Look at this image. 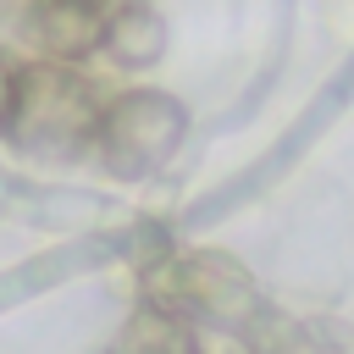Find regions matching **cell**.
<instances>
[{
    "instance_id": "obj_1",
    "label": "cell",
    "mask_w": 354,
    "mask_h": 354,
    "mask_svg": "<svg viewBox=\"0 0 354 354\" xmlns=\"http://www.w3.org/2000/svg\"><path fill=\"white\" fill-rule=\"evenodd\" d=\"M100 111H105V94L94 77L61 61H28L17 66V100H11L6 138L28 160H50V166L83 160L94 149Z\"/></svg>"
},
{
    "instance_id": "obj_2",
    "label": "cell",
    "mask_w": 354,
    "mask_h": 354,
    "mask_svg": "<svg viewBox=\"0 0 354 354\" xmlns=\"http://www.w3.org/2000/svg\"><path fill=\"white\" fill-rule=\"evenodd\" d=\"M183 138H188V105L177 94H166V88H122V94L105 100L88 155L111 177L144 183V177L171 166Z\"/></svg>"
},
{
    "instance_id": "obj_3",
    "label": "cell",
    "mask_w": 354,
    "mask_h": 354,
    "mask_svg": "<svg viewBox=\"0 0 354 354\" xmlns=\"http://www.w3.org/2000/svg\"><path fill=\"white\" fill-rule=\"evenodd\" d=\"M144 299L166 304L188 321H238L249 326L260 315V288L243 260L227 249H177L144 271Z\"/></svg>"
},
{
    "instance_id": "obj_4",
    "label": "cell",
    "mask_w": 354,
    "mask_h": 354,
    "mask_svg": "<svg viewBox=\"0 0 354 354\" xmlns=\"http://www.w3.org/2000/svg\"><path fill=\"white\" fill-rule=\"evenodd\" d=\"M105 11L111 0H28L22 28L39 44V61L83 66L105 44Z\"/></svg>"
},
{
    "instance_id": "obj_5",
    "label": "cell",
    "mask_w": 354,
    "mask_h": 354,
    "mask_svg": "<svg viewBox=\"0 0 354 354\" xmlns=\"http://www.w3.org/2000/svg\"><path fill=\"white\" fill-rule=\"evenodd\" d=\"M166 44H171L166 17H160L149 0H116V6L105 11V44H100V55H105L111 66H122V72H149V66H160Z\"/></svg>"
},
{
    "instance_id": "obj_6",
    "label": "cell",
    "mask_w": 354,
    "mask_h": 354,
    "mask_svg": "<svg viewBox=\"0 0 354 354\" xmlns=\"http://www.w3.org/2000/svg\"><path fill=\"white\" fill-rule=\"evenodd\" d=\"M105 354H194V321L166 310V304H149L138 299L122 326L111 332V348Z\"/></svg>"
},
{
    "instance_id": "obj_7",
    "label": "cell",
    "mask_w": 354,
    "mask_h": 354,
    "mask_svg": "<svg viewBox=\"0 0 354 354\" xmlns=\"http://www.w3.org/2000/svg\"><path fill=\"white\" fill-rule=\"evenodd\" d=\"M260 354H354V337L343 321H288L260 332Z\"/></svg>"
},
{
    "instance_id": "obj_8",
    "label": "cell",
    "mask_w": 354,
    "mask_h": 354,
    "mask_svg": "<svg viewBox=\"0 0 354 354\" xmlns=\"http://www.w3.org/2000/svg\"><path fill=\"white\" fill-rule=\"evenodd\" d=\"M266 315V310H260ZM254 315V321H260ZM238 321H194V354H260V332Z\"/></svg>"
},
{
    "instance_id": "obj_9",
    "label": "cell",
    "mask_w": 354,
    "mask_h": 354,
    "mask_svg": "<svg viewBox=\"0 0 354 354\" xmlns=\"http://www.w3.org/2000/svg\"><path fill=\"white\" fill-rule=\"evenodd\" d=\"M11 100H17V66L0 55V138H6V127H11Z\"/></svg>"
}]
</instances>
